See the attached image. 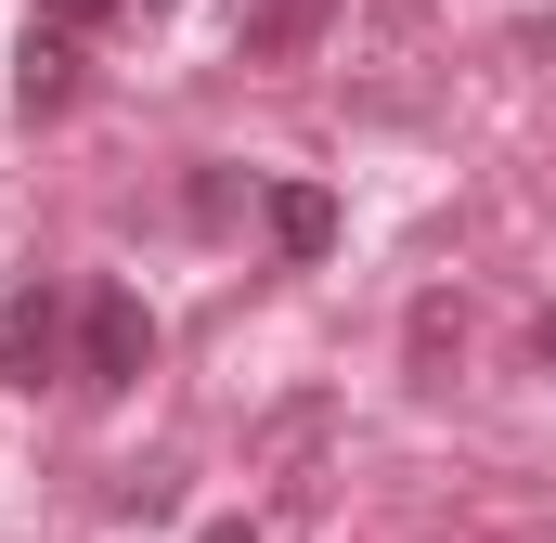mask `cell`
<instances>
[{
    "label": "cell",
    "mask_w": 556,
    "mask_h": 543,
    "mask_svg": "<svg viewBox=\"0 0 556 543\" xmlns=\"http://www.w3.org/2000/svg\"><path fill=\"white\" fill-rule=\"evenodd\" d=\"M13 104H26V117H52V104H78V39H52V26H26V65H13Z\"/></svg>",
    "instance_id": "277c9868"
},
{
    "label": "cell",
    "mask_w": 556,
    "mask_h": 543,
    "mask_svg": "<svg viewBox=\"0 0 556 543\" xmlns=\"http://www.w3.org/2000/svg\"><path fill=\"white\" fill-rule=\"evenodd\" d=\"M104 13H130V0H39V26H52V39H78V26H104Z\"/></svg>",
    "instance_id": "8992f818"
},
{
    "label": "cell",
    "mask_w": 556,
    "mask_h": 543,
    "mask_svg": "<svg viewBox=\"0 0 556 543\" xmlns=\"http://www.w3.org/2000/svg\"><path fill=\"white\" fill-rule=\"evenodd\" d=\"M78 350H65V298L52 285H13L0 298V389H39V376H65Z\"/></svg>",
    "instance_id": "7a4b0ae2"
},
{
    "label": "cell",
    "mask_w": 556,
    "mask_h": 543,
    "mask_svg": "<svg viewBox=\"0 0 556 543\" xmlns=\"http://www.w3.org/2000/svg\"><path fill=\"white\" fill-rule=\"evenodd\" d=\"M91 402H130L142 376H155V311H142L130 285H91L78 298V363H65Z\"/></svg>",
    "instance_id": "6da1fadb"
},
{
    "label": "cell",
    "mask_w": 556,
    "mask_h": 543,
    "mask_svg": "<svg viewBox=\"0 0 556 543\" xmlns=\"http://www.w3.org/2000/svg\"><path fill=\"white\" fill-rule=\"evenodd\" d=\"M207 543H260V531H247V518H220V531H207Z\"/></svg>",
    "instance_id": "ba28073f"
},
{
    "label": "cell",
    "mask_w": 556,
    "mask_h": 543,
    "mask_svg": "<svg viewBox=\"0 0 556 543\" xmlns=\"http://www.w3.org/2000/svg\"><path fill=\"white\" fill-rule=\"evenodd\" d=\"M260 220H273L285 260H324V247H337V194H324V181H273V194H260Z\"/></svg>",
    "instance_id": "3957f363"
},
{
    "label": "cell",
    "mask_w": 556,
    "mask_h": 543,
    "mask_svg": "<svg viewBox=\"0 0 556 543\" xmlns=\"http://www.w3.org/2000/svg\"><path fill=\"white\" fill-rule=\"evenodd\" d=\"M130 13H168V0H130Z\"/></svg>",
    "instance_id": "9c48e42d"
},
{
    "label": "cell",
    "mask_w": 556,
    "mask_h": 543,
    "mask_svg": "<svg viewBox=\"0 0 556 543\" xmlns=\"http://www.w3.org/2000/svg\"><path fill=\"white\" fill-rule=\"evenodd\" d=\"M324 13H337V0H260V13H247V52H298Z\"/></svg>",
    "instance_id": "5b68a950"
},
{
    "label": "cell",
    "mask_w": 556,
    "mask_h": 543,
    "mask_svg": "<svg viewBox=\"0 0 556 543\" xmlns=\"http://www.w3.org/2000/svg\"><path fill=\"white\" fill-rule=\"evenodd\" d=\"M531 363H544V376H556V311H544V324H531Z\"/></svg>",
    "instance_id": "52a82bcc"
}]
</instances>
